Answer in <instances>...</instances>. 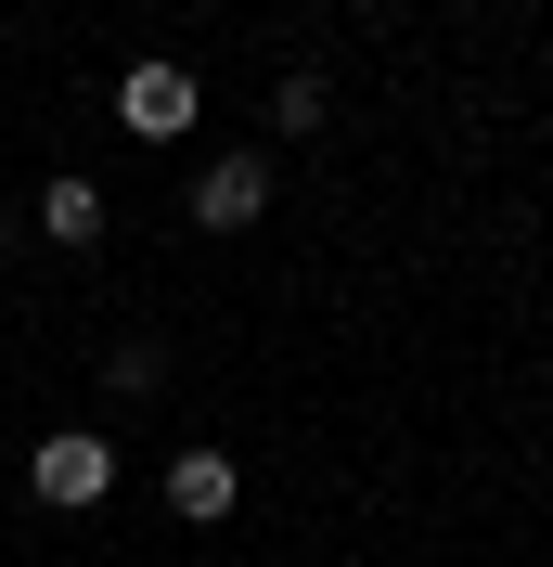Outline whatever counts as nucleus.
Segmentation results:
<instances>
[{
	"mask_svg": "<svg viewBox=\"0 0 553 567\" xmlns=\"http://www.w3.org/2000/svg\"><path fill=\"white\" fill-rule=\"evenodd\" d=\"M39 233L52 246H104V194L91 181H39Z\"/></svg>",
	"mask_w": 553,
	"mask_h": 567,
	"instance_id": "5",
	"label": "nucleus"
},
{
	"mask_svg": "<svg viewBox=\"0 0 553 567\" xmlns=\"http://www.w3.org/2000/svg\"><path fill=\"white\" fill-rule=\"evenodd\" d=\"M168 503L194 516V529H219V516L244 503V464H232V452H180V464H168Z\"/></svg>",
	"mask_w": 553,
	"mask_h": 567,
	"instance_id": "4",
	"label": "nucleus"
},
{
	"mask_svg": "<svg viewBox=\"0 0 553 567\" xmlns=\"http://www.w3.org/2000/svg\"><path fill=\"white\" fill-rule=\"evenodd\" d=\"M258 207H271V155H219V168L194 181V219H207V233H244Z\"/></svg>",
	"mask_w": 553,
	"mask_h": 567,
	"instance_id": "3",
	"label": "nucleus"
},
{
	"mask_svg": "<svg viewBox=\"0 0 553 567\" xmlns=\"http://www.w3.org/2000/svg\"><path fill=\"white\" fill-rule=\"evenodd\" d=\"M27 491L77 516V503H104V491H116V452L91 439V425H65V439H39V452H27Z\"/></svg>",
	"mask_w": 553,
	"mask_h": 567,
	"instance_id": "1",
	"label": "nucleus"
},
{
	"mask_svg": "<svg viewBox=\"0 0 553 567\" xmlns=\"http://www.w3.org/2000/svg\"><path fill=\"white\" fill-rule=\"evenodd\" d=\"M116 130L180 142V130H194V65H129V78H116Z\"/></svg>",
	"mask_w": 553,
	"mask_h": 567,
	"instance_id": "2",
	"label": "nucleus"
}]
</instances>
